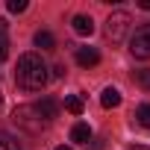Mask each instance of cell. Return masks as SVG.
I'll use <instances>...</instances> for the list:
<instances>
[{"mask_svg":"<svg viewBox=\"0 0 150 150\" xmlns=\"http://www.w3.org/2000/svg\"><path fill=\"white\" fill-rule=\"evenodd\" d=\"M50 80V68L44 65V59L38 53H24L18 59V68H15V83L18 88L24 91H41Z\"/></svg>","mask_w":150,"mask_h":150,"instance_id":"6da1fadb","label":"cell"},{"mask_svg":"<svg viewBox=\"0 0 150 150\" xmlns=\"http://www.w3.org/2000/svg\"><path fill=\"white\" fill-rule=\"evenodd\" d=\"M12 121L21 127V129H27V132H33V135H38L41 129H44V118H41V112L35 109V103H24V106H18L15 112H12Z\"/></svg>","mask_w":150,"mask_h":150,"instance_id":"7a4b0ae2","label":"cell"},{"mask_svg":"<svg viewBox=\"0 0 150 150\" xmlns=\"http://www.w3.org/2000/svg\"><path fill=\"white\" fill-rule=\"evenodd\" d=\"M129 24H132L129 12H124V9L112 12V15L106 18V38H109L112 44L124 41V38H127V33H129Z\"/></svg>","mask_w":150,"mask_h":150,"instance_id":"3957f363","label":"cell"},{"mask_svg":"<svg viewBox=\"0 0 150 150\" xmlns=\"http://www.w3.org/2000/svg\"><path fill=\"white\" fill-rule=\"evenodd\" d=\"M129 53L135 59H150V24H141L129 35Z\"/></svg>","mask_w":150,"mask_h":150,"instance_id":"277c9868","label":"cell"},{"mask_svg":"<svg viewBox=\"0 0 150 150\" xmlns=\"http://www.w3.org/2000/svg\"><path fill=\"white\" fill-rule=\"evenodd\" d=\"M77 62H80L83 68H94V65L100 62V53H97L94 47H77Z\"/></svg>","mask_w":150,"mask_h":150,"instance_id":"5b68a950","label":"cell"},{"mask_svg":"<svg viewBox=\"0 0 150 150\" xmlns=\"http://www.w3.org/2000/svg\"><path fill=\"white\" fill-rule=\"evenodd\" d=\"M100 106H103V109H118V106H121V91H118L115 86H106L103 94H100Z\"/></svg>","mask_w":150,"mask_h":150,"instance_id":"8992f818","label":"cell"},{"mask_svg":"<svg viewBox=\"0 0 150 150\" xmlns=\"http://www.w3.org/2000/svg\"><path fill=\"white\" fill-rule=\"evenodd\" d=\"M71 27H74V33H77V35H91V33H94V21H91L88 15H74Z\"/></svg>","mask_w":150,"mask_h":150,"instance_id":"52a82bcc","label":"cell"},{"mask_svg":"<svg viewBox=\"0 0 150 150\" xmlns=\"http://www.w3.org/2000/svg\"><path fill=\"white\" fill-rule=\"evenodd\" d=\"M35 109H38V112H41V118H44V121H47V124H50V121H53V118H56V115H59V103H56V100H53V97H44V100H41V103H35Z\"/></svg>","mask_w":150,"mask_h":150,"instance_id":"ba28073f","label":"cell"},{"mask_svg":"<svg viewBox=\"0 0 150 150\" xmlns=\"http://www.w3.org/2000/svg\"><path fill=\"white\" fill-rule=\"evenodd\" d=\"M71 141L88 144V141H91V127H88V124H74V127H71Z\"/></svg>","mask_w":150,"mask_h":150,"instance_id":"9c48e42d","label":"cell"},{"mask_svg":"<svg viewBox=\"0 0 150 150\" xmlns=\"http://www.w3.org/2000/svg\"><path fill=\"white\" fill-rule=\"evenodd\" d=\"M33 41H35V47H41V50H53V47H56V38H53L47 30H38Z\"/></svg>","mask_w":150,"mask_h":150,"instance_id":"30bf717a","label":"cell"},{"mask_svg":"<svg viewBox=\"0 0 150 150\" xmlns=\"http://www.w3.org/2000/svg\"><path fill=\"white\" fill-rule=\"evenodd\" d=\"M65 109H68L71 115H83V109H86V106H83V97L68 94V97H65Z\"/></svg>","mask_w":150,"mask_h":150,"instance_id":"8fae6325","label":"cell"},{"mask_svg":"<svg viewBox=\"0 0 150 150\" xmlns=\"http://www.w3.org/2000/svg\"><path fill=\"white\" fill-rule=\"evenodd\" d=\"M135 121H138L144 129H150V103H141V106L135 109Z\"/></svg>","mask_w":150,"mask_h":150,"instance_id":"7c38bea8","label":"cell"},{"mask_svg":"<svg viewBox=\"0 0 150 150\" xmlns=\"http://www.w3.org/2000/svg\"><path fill=\"white\" fill-rule=\"evenodd\" d=\"M0 150H21V144L15 141V135H9L6 129H0Z\"/></svg>","mask_w":150,"mask_h":150,"instance_id":"4fadbf2b","label":"cell"},{"mask_svg":"<svg viewBox=\"0 0 150 150\" xmlns=\"http://www.w3.org/2000/svg\"><path fill=\"white\" fill-rule=\"evenodd\" d=\"M135 83H138L141 88H147V91H150V68H144V71H138V74H135Z\"/></svg>","mask_w":150,"mask_h":150,"instance_id":"5bb4252c","label":"cell"},{"mask_svg":"<svg viewBox=\"0 0 150 150\" xmlns=\"http://www.w3.org/2000/svg\"><path fill=\"white\" fill-rule=\"evenodd\" d=\"M27 9V0H9V12H15V15H21Z\"/></svg>","mask_w":150,"mask_h":150,"instance_id":"9a60e30c","label":"cell"},{"mask_svg":"<svg viewBox=\"0 0 150 150\" xmlns=\"http://www.w3.org/2000/svg\"><path fill=\"white\" fill-rule=\"evenodd\" d=\"M6 53H9V47H6V38H0V65L6 62Z\"/></svg>","mask_w":150,"mask_h":150,"instance_id":"2e32d148","label":"cell"},{"mask_svg":"<svg viewBox=\"0 0 150 150\" xmlns=\"http://www.w3.org/2000/svg\"><path fill=\"white\" fill-rule=\"evenodd\" d=\"M3 33H6V21L0 18V38H3Z\"/></svg>","mask_w":150,"mask_h":150,"instance_id":"e0dca14e","label":"cell"},{"mask_svg":"<svg viewBox=\"0 0 150 150\" xmlns=\"http://www.w3.org/2000/svg\"><path fill=\"white\" fill-rule=\"evenodd\" d=\"M138 6L141 9H150V0H138Z\"/></svg>","mask_w":150,"mask_h":150,"instance_id":"ac0fdd59","label":"cell"},{"mask_svg":"<svg viewBox=\"0 0 150 150\" xmlns=\"http://www.w3.org/2000/svg\"><path fill=\"white\" fill-rule=\"evenodd\" d=\"M129 150H150V147H144V144H132Z\"/></svg>","mask_w":150,"mask_h":150,"instance_id":"d6986e66","label":"cell"},{"mask_svg":"<svg viewBox=\"0 0 150 150\" xmlns=\"http://www.w3.org/2000/svg\"><path fill=\"white\" fill-rule=\"evenodd\" d=\"M53 150H71V147H65V144H59V147H53Z\"/></svg>","mask_w":150,"mask_h":150,"instance_id":"ffe728a7","label":"cell"},{"mask_svg":"<svg viewBox=\"0 0 150 150\" xmlns=\"http://www.w3.org/2000/svg\"><path fill=\"white\" fill-rule=\"evenodd\" d=\"M0 103H3V94H0Z\"/></svg>","mask_w":150,"mask_h":150,"instance_id":"44dd1931","label":"cell"}]
</instances>
